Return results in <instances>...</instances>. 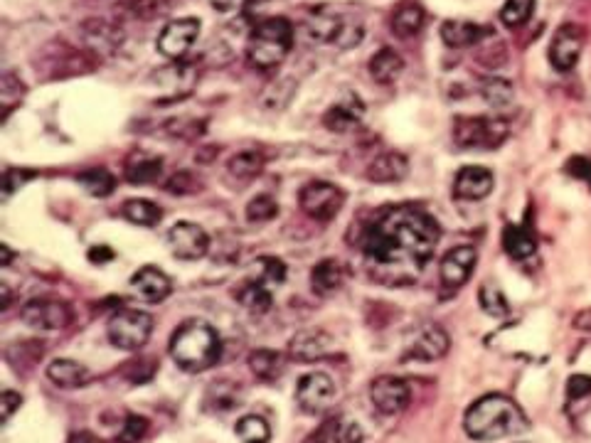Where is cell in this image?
Instances as JSON below:
<instances>
[{
  "label": "cell",
  "instance_id": "49",
  "mask_svg": "<svg viewBox=\"0 0 591 443\" xmlns=\"http://www.w3.org/2000/svg\"><path fill=\"white\" fill-rule=\"evenodd\" d=\"M0 407H3L0 416H3V424H5V421L13 419V414L23 407V397H20L18 392H13V389H5L3 397H0Z\"/></svg>",
  "mask_w": 591,
  "mask_h": 443
},
{
  "label": "cell",
  "instance_id": "18",
  "mask_svg": "<svg viewBox=\"0 0 591 443\" xmlns=\"http://www.w3.org/2000/svg\"><path fill=\"white\" fill-rule=\"evenodd\" d=\"M478 254L473 247H456L441 259V281L446 288H459L471 279Z\"/></svg>",
  "mask_w": 591,
  "mask_h": 443
},
{
  "label": "cell",
  "instance_id": "13",
  "mask_svg": "<svg viewBox=\"0 0 591 443\" xmlns=\"http://www.w3.org/2000/svg\"><path fill=\"white\" fill-rule=\"evenodd\" d=\"M197 35H200V20L195 18L173 20V23L165 25L161 35H158L156 40L158 52H161L163 57H170V60H180V57L195 45Z\"/></svg>",
  "mask_w": 591,
  "mask_h": 443
},
{
  "label": "cell",
  "instance_id": "52",
  "mask_svg": "<svg viewBox=\"0 0 591 443\" xmlns=\"http://www.w3.org/2000/svg\"><path fill=\"white\" fill-rule=\"evenodd\" d=\"M242 5V0H212V8L220 10V13H230V10L239 8Z\"/></svg>",
  "mask_w": 591,
  "mask_h": 443
},
{
  "label": "cell",
  "instance_id": "6",
  "mask_svg": "<svg viewBox=\"0 0 591 443\" xmlns=\"http://www.w3.org/2000/svg\"><path fill=\"white\" fill-rule=\"evenodd\" d=\"M106 333H109L111 345H116L119 350H138L148 343L153 333V318L143 311H133V308H126V311L114 313L106 325Z\"/></svg>",
  "mask_w": 591,
  "mask_h": 443
},
{
  "label": "cell",
  "instance_id": "25",
  "mask_svg": "<svg viewBox=\"0 0 591 443\" xmlns=\"http://www.w3.org/2000/svg\"><path fill=\"white\" fill-rule=\"evenodd\" d=\"M311 443H362V429L348 416H333L323 421Z\"/></svg>",
  "mask_w": 591,
  "mask_h": 443
},
{
  "label": "cell",
  "instance_id": "54",
  "mask_svg": "<svg viewBox=\"0 0 591 443\" xmlns=\"http://www.w3.org/2000/svg\"><path fill=\"white\" fill-rule=\"evenodd\" d=\"M69 443H99V441L94 439L92 434H87V431H82V434H72V439H69Z\"/></svg>",
  "mask_w": 591,
  "mask_h": 443
},
{
  "label": "cell",
  "instance_id": "46",
  "mask_svg": "<svg viewBox=\"0 0 591 443\" xmlns=\"http://www.w3.org/2000/svg\"><path fill=\"white\" fill-rule=\"evenodd\" d=\"M146 434H148V421L143 419V416L131 414L129 419L124 421V429H121L119 441L121 443H138Z\"/></svg>",
  "mask_w": 591,
  "mask_h": 443
},
{
  "label": "cell",
  "instance_id": "38",
  "mask_svg": "<svg viewBox=\"0 0 591 443\" xmlns=\"http://www.w3.org/2000/svg\"><path fill=\"white\" fill-rule=\"evenodd\" d=\"M535 13V0H505L503 10H500V20L508 28H523L527 20Z\"/></svg>",
  "mask_w": 591,
  "mask_h": 443
},
{
  "label": "cell",
  "instance_id": "9",
  "mask_svg": "<svg viewBox=\"0 0 591 443\" xmlns=\"http://www.w3.org/2000/svg\"><path fill=\"white\" fill-rule=\"evenodd\" d=\"M343 202H345L343 190L335 188V185L330 183H323V180L306 185V188L301 190L303 215L311 217V220L316 222L333 220V217L343 210Z\"/></svg>",
  "mask_w": 591,
  "mask_h": 443
},
{
  "label": "cell",
  "instance_id": "23",
  "mask_svg": "<svg viewBox=\"0 0 591 443\" xmlns=\"http://www.w3.org/2000/svg\"><path fill=\"white\" fill-rule=\"evenodd\" d=\"M124 175L131 185H151L158 183L163 175V158L151 156L146 151H136L126 158Z\"/></svg>",
  "mask_w": 591,
  "mask_h": 443
},
{
  "label": "cell",
  "instance_id": "51",
  "mask_svg": "<svg viewBox=\"0 0 591 443\" xmlns=\"http://www.w3.org/2000/svg\"><path fill=\"white\" fill-rule=\"evenodd\" d=\"M114 259V252H111L109 247H94L89 249V261H94V264H106V261Z\"/></svg>",
  "mask_w": 591,
  "mask_h": 443
},
{
  "label": "cell",
  "instance_id": "32",
  "mask_svg": "<svg viewBox=\"0 0 591 443\" xmlns=\"http://www.w3.org/2000/svg\"><path fill=\"white\" fill-rule=\"evenodd\" d=\"M227 170H230L232 178L247 183V180H254L264 170V156L259 151H242L232 156L230 163H227Z\"/></svg>",
  "mask_w": 591,
  "mask_h": 443
},
{
  "label": "cell",
  "instance_id": "45",
  "mask_svg": "<svg viewBox=\"0 0 591 443\" xmlns=\"http://www.w3.org/2000/svg\"><path fill=\"white\" fill-rule=\"evenodd\" d=\"M23 94H25L23 82H20V79L15 77V74L5 72L3 79H0V101H3L5 109H10L13 104H18L20 96H23Z\"/></svg>",
  "mask_w": 591,
  "mask_h": 443
},
{
  "label": "cell",
  "instance_id": "36",
  "mask_svg": "<svg viewBox=\"0 0 591 443\" xmlns=\"http://www.w3.org/2000/svg\"><path fill=\"white\" fill-rule=\"evenodd\" d=\"M237 436L242 439V443H269L271 426L257 414L242 416L237 421Z\"/></svg>",
  "mask_w": 591,
  "mask_h": 443
},
{
  "label": "cell",
  "instance_id": "50",
  "mask_svg": "<svg viewBox=\"0 0 591 443\" xmlns=\"http://www.w3.org/2000/svg\"><path fill=\"white\" fill-rule=\"evenodd\" d=\"M567 173H572L574 178L587 180L591 185V160L589 158H572L567 165Z\"/></svg>",
  "mask_w": 591,
  "mask_h": 443
},
{
  "label": "cell",
  "instance_id": "11",
  "mask_svg": "<svg viewBox=\"0 0 591 443\" xmlns=\"http://www.w3.org/2000/svg\"><path fill=\"white\" fill-rule=\"evenodd\" d=\"M335 384L326 372L303 375L296 387V402L306 414H323L333 404Z\"/></svg>",
  "mask_w": 591,
  "mask_h": 443
},
{
  "label": "cell",
  "instance_id": "15",
  "mask_svg": "<svg viewBox=\"0 0 591 443\" xmlns=\"http://www.w3.org/2000/svg\"><path fill=\"white\" fill-rule=\"evenodd\" d=\"M82 37H84V50L92 52L97 60L99 57L111 55V52L119 50L121 40H124L119 25L106 23V20H87V23L82 25Z\"/></svg>",
  "mask_w": 591,
  "mask_h": 443
},
{
  "label": "cell",
  "instance_id": "29",
  "mask_svg": "<svg viewBox=\"0 0 591 443\" xmlns=\"http://www.w3.org/2000/svg\"><path fill=\"white\" fill-rule=\"evenodd\" d=\"M503 247L505 252H508V256H513V259L518 261L530 259L537 249L535 234H532V229L527 227V224H508L503 232Z\"/></svg>",
  "mask_w": 591,
  "mask_h": 443
},
{
  "label": "cell",
  "instance_id": "22",
  "mask_svg": "<svg viewBox=\"0 0 591 443\" xmlns=\"http://www.w3.org/2000/svg\"><path fill=\"white\" fill-rule=\"evenodd\" d=\"M133 288L146 298L148 303H163L165 298L173 293V281L165 271L156 269V266H143L136 276H133Z\"/></svg>",
  "mask_w": 591,
  "mask_h": 443
},
{
  "label": "cell",
  "instance_id": "8",
  "mask_svg": "<svg viewBox=\"0 0 591 443\" xmlns=\"http://www.w3.org/2000/svg\"><path fill=\"white\" fill-rule=\"evenodd\" d=\"M20 316L35 330H62L74 320V311L60 298H33L20 308Z\"/></svg>",
  "mask_w": 591,
  "mask_h": 443
},
{
  "label": "cell",
  "instance_id": "55",
  "mask_svg": "<svg viewBox=\"0 0 591 443\" xmlns=\"http://www.w3.org/2000/svg\"><path fill=\"white\" fill-rule=\"evenodd\" d=\"M0 254H3V261H0V264L8 266V264H10V259H13V254H10L8 244H0Z\"/></svg>",
  "mask_w": 591,
  "mask_h": 443
},
{
  "label": "cell",
  "instance_id": "43",
  "mask_svg": "<svg viewBox=\"0 0 591 443\" xmlns=\"http://www.w3.org/2000/svg\"><path fill=\"white\" fill-rule=\"evenodd\" d=\"M207 399L215 409H232L239 404V389L230 382L212 384L210 392H207Z\"/></svg>",
  "mask_w": 591,
  "mask_h": 443
},
{
  "label": "cell",
  "instance_id": "40",
  "mask_svg": "<svg viewBox=\"0 0 591 443\" xmlns=\"http://www.w3.org/2000/svg\"><path fill=\"white\" fill-rule=\"evenodd\" d=\"M294 94H296L294 79H281V82H274L262 94V106L264 109H284Z\"/></svg>",
  "mask_w": 591,
  "mask_h": 443
},
{
  "label": "cell",
  "instance_id": "30",
  "mask_svg": "<svg viewBox=\"0 0 591 443\" xmlns=\"http://www.w3.org/2000/svg\"><path fill=\"white\" fill-rule=\"evenodd\" d=\"M424 25V8L419 3H404L399 5L397 13L392 15V32L402 40L419 35Z\"/></svg>",
  "mask_w": 591,
  "mask_h": 443
},
{
  "label": "cell",
  "instance_id": "31",
  "mask_svg": "<svg viewBox=\"0 0 591 443\" xmlns=\"http://www.w3.org/2000/svg\"><path fill=\"white\" fill-rule=\"evenodd\" d=\"M249 367H252L254 375L264 382H274L276 377L284 375V357L276 350H257L249 355Z\"/></svg>",
  "mask_w": 591,
  "mask_h": 443
},
{
  "label": "cell",
  "instance_id": "3",
  "mask_svg": "<svg viewBox=\"0 0 591 443\" xmlns=\"http://www.w3.org/2000/svg\"><path fill=\"white\" fill-rule=\"evenodd\" d=\"M170 355L175 365L188 372H205L220 360L222 343L212 325L200 320H188L180 325L170 340Z\"/></svg>",
  "mask_w": 591,
  "mask_h": 443
},
{
  "label": "cell",
  "instance_id": "56",
  "mask_svg": "<svg viewBox=\"0 0 591 443\" xmlns=\"http://www.w3.org/2000/svg\"><path fill=\"white\" fill-rule=\"evenodd\" d=\"M0 293H3V311H5V308L10 306V291H8V286L0 284Z\"/></svg>",
  "mask_w": 591,
  "mask_h": 443
},
{
  "label": "cell",
  "instance_id": "39",
  "mask_svg": "<svg viewBox=\"0 0 591 443\" xmlns=\"http://www.w3.org/2000/svg\"><path fill=\"white\" fill-rule=\"evenodd\" d=\"M478 298H481V308L488 313V316L505 318L510 313V306H508V301H505L503 291H500V288L495 284H483Z\"/></svg>",
  "mask_w": 591,
  "mask_h": 443
},
{
  "label": "cell",
  "instance_id": "47",
  "mask_svg": "<svg viewBox=\"0 0 591 443\" xmlns=\"http://www.w3.org/2000/svg\"><path fill=\"white\" fill-rule=\"evenodd\" d=\"M259 266H262L264 279L269 281V284L279 286L286 281V266L281 259H274V256H264V259H259Z\"/></svg>",
  "mask_w": 591,
  "mask_h": 443
},
{
  "label": "cell",
  "instance_id": "5",
  "mask_svg": "<svg viewBox=\"0 0 591 443\" xmlns=\"http://www.w3.org/2000/svg\"><path fill=\"white\" fill-rule=\"evenodd\" d=\"M510 136V128L503 119L493 116H459L454 121V141L459 148L468 151H493L503 146Z\"/></svg>",
  "mask_w": 591,
  "mask_h": 443
},
{
  "label": "cell",
  "instance_id": "27",
  "mask_svg": "<svg viewBox=\"0 0 591 443\" xmlns=\"http://www.w3.org/2000/svg\"><path fill=\"white\" fill-rule=\"evenodd\" d=\"M345 281V269L338 259H323L313 266L311 286L318 296H330L338 291Z\"/></svg>",
  "mask_w": 591,
  "mask_h": 443
},
{
  "label": "cell",
  "instance_id": "53",
  "mask_svg": "<svg viewBox=\"0 0 591 443\" xmlns=\"http://www.w3.org/2000/svg\"><path fill=\"white\" fill-rule=\"evenodd\" d=\"M574 325H577L579 330H591V311L579 313L577 320H574Z\"/></svg>",
  "mask_w": 591,
  "mask_h": 443
},
{
  "label": "cell",
  "instance_id": "10",
  "mask_svg": "<svg viewBox=\"0 0 591 443\" xmlns=\"http://www.w3.org/2000/svg\"><path fill=\"white\" fill-rule=\"evenodd\" d=\"M584 42H587V32L579 25L567 23L562 25L552 37L550 45V62L557 72H572L577 67L579 57H582Z\"/></svg>",
  "mask_w": 591,
  "mask_h": 443
},
{
  "label": "cell",
  "instance_id": "16",
  "mask_svg": "<svg viewBox=\"0 0 591 443\" xmlns=\"http://www.w3.org/2000/svg\"><path fill=\"white\" fill-rule=\"evenodd\" d=\"M362 119H365V104L358 94H348L326 111L323 126L333 133H350L362 126Z\"/></svg>",
  "mask_w": 591,
  "mask_h": 443
},
{
  "label": "cell",
  "instance_id": "21",
  "mask_svg": "<svg viewBox=\"0 0 591 443\" xmlns=\"http://www.w3.org/2000/svg\"><path fill=\"white\" fill-rule=\"evenodd\" d=\"M407 173H409L407 158L397 151L382 153V156H377L370 165H367V180L377 185L399 183V180L407 178Z\"/></svg>",
  "mask_w": 591,
  "mask_h": 443
},
{
  "label": "cell",
  "instance_id": "44",
  "mask_svg": "<svg viewBox=\"0 0 591 443\" xmlns=\"http://www.w3.org/2000/svg\"><path fill=\"white\" fill-rule=\"evenodd\" d=\"M165 190L170 195H193V192L200 190V180L193 173H188V170H180V173L170 175L168 183H165Z\"/></svg>",
  "mask_w": 591,
  "mask_h": 443
},
{
  "label": "cell",
  "instance_id": "26",
  "mask_svg": "<svg viewBox=\"0 0 591 443\" xmlns=\"http://www.w3.org/2000/svg\"><path fill=\"white\" fill-rule=\"evenodd\" d=\"M402 72L404 60L397 50H392V47H380V50L370 57V77L375 79L377 84H382V87L397 82Z\"/></svg>",
  "mask_w": 591,
  "mask_h": 443
},
{
  "label": "cell",
  "instance_id": "42",
  "mask_svg": "<svg viewBox=\"0 0 591 443\" xmlns=\"http://www.w3.org/2000/svg\"><path fill=\"white\" fill-rule=\"evenodd\" d=\"M279 215V205L271 195H257L247 205V220L249 222H269Z\"/></svg>",
  "mask_w": 591,
  "mask_h": 443
},
{
  "label": "cell",
  "instance_id": "14",
  "mask_svg": "<svg viewBox=\"0 0 591 443\" xmlns=\"http://www.w3.org/2000/svg\"><path fill=\"white\" fill-rule=\"evenodd\" d=\"M170 252L183 261H197L207 254L210 249V237L202 227L193 222H178L168 232Z\"/></svg>",
  "mask_w": 591,
  "mask_h": 443
},
{
  "label": "cell",
  "instance_id": "20",
  "mask_svg": "<svg viewBox=\"0 0 591 443\" xmlns=\"http://www.w3.org/2000/svg\"><path fill=\"white\" fill-rule=\"evenodd\" d=\"M495 178L488 168H481V165H468V168H461L459 175L454 180V195L459 200H483L493 192Z\"/></svg>",
  "mask_w": 591,
  "mask_h": 443
},
{
  "label": "cell",
  "instance_id": "41",
  "mask_svg": "<svg viewBox=\"0 0 591 443\" xmlns=\"http://www.w3.org/2000/svg\"><path fill=\"white\" fill-rule=\"evenodd\" d=\"M481 96L488 101V104L495 106V109H503L513 101V87L505 79H486L481 84Z\"/></svg>",
  "mask_w": 591,
  "mask_h": 443
},
{
  "label": "cell",
  "instance_id": "34",
  "mask_svg": "<svg viewBox=\"0 0 591 443\" xmlns=\"http://www.w3.org/2000/svg\"><path fill=\"white\" fill-rule=\"evenodd\" d=\"M124 217L138 227H156L161 222L163 210L151 200H129L124 205Z\"/></svg>",
  "mask_w": 591,
  "mask_h": 443
},
{
  "label": "cell",
  "instance_id": "37",
  "mask_svg": "<svg viewBox=\"0 0 591 443\" xmlns=\"http://www.w3.org/2000/svg\"><path fill=\"white\" fill-rule=\"evenodd\" d=\"M79 183H82V188L87 190L89 195H94V197L111 195V192H114V188H116L114 175H111L109 170H104V168L87 170V173L79 175Z\"/></svg>",
  "mask_w": 591,
  "mask_h": 443
},
{
  "label": "cell",
  "instance_id": "28",
  "mask_svg": "<svg viewBox=\"0 0 591 443\" xmlns=\"http://www.w3.org/2000/svg\"><path fill=\"white\" fill-rule=\"evenodd\" d=\"M47 377H50V382L60 389H77L92 380L87 367L79 365V362L74 360H55L47 367Z\"/></svg>",
  "mask_w": 591,
  "mask_h": 443
},
{
  "label": "cell",
  "instance_id": "24",
  "mask_svg": "<svg viewBox=\"0 0 591 443\" xmlns=\"http://www.w3.org/2000/svg\"><path fill=\"white\" fill-rule=\"evenodd\" d=\"M488 32L491 30L473 23V20H446L441 25V40H444V45L454 47V50H463V47L478 45Z\"/></svg>",
  "mask_w": 591,
  "mask_h": 443
},
{
  "label": "cell",
  "instance_id": "17",
  "mask_svg": "<svg viewBox=\"0 0 591 443\" xmlns=\"http://www.w3.org/2000/svg\"><path fill=\"white\" fill-rule=\"evenodd\" d=\"M449 348H451L449 333H446L444 328H439V325H427V328L417 335L412 348L404 352V360L436 362L449 352Z\"/></svg>",
  "mask_w": 591,
  "mask_h": 443
},
{
  "label": "cell",
  "instance_id": "35",
  "mask_svg": "<svg viewBox=\"0 0 591 443\" xmlns=\"http://www.w3.org/2000/svg\"><path fill=\"white\" fill-rule=\"evenodd\" d=\"M170 3H173V0H124V3H121V13L138 20H153L168 13V10L173 8Z\"/></svg>",
  "mask_w": 591,
  "mask_h": 443
},
{
  "label": "cell",
  "instance_id": "4",
  "mask_svg": "<svg viewBox=\"0 0 591 443\" xmlns=\"http://www.w3.org/2000/svg\"><path fill=\"white\" fill-rule=\"evenodd\" d=\"M291 47H294V25L276 15V18H266L254 25L252 35H249L247 57L252 67L274 69L286 60Z\"/></svg>",
  "mask_w": 591,
  "mask_h": 443
},
{
  "label": "cell",
  "instance_id": "19",
  "mask_svg": "<svg viewBox=\"0 0 591 443\" xmlns=\"http://www.w3.org/2000/svg\"><path fill=\"white\" fill-rule=\"evenodd\" d=\"M330 352V335L321 328L296 333L289 343V357L294 362H318Z\"/></svg>",
  "mask_w": 591,
  "mask_h": 443
},
{
  "label": "cell",
  "instance_id": "2",
  "mask_svg": "<svg viewBox=\"0 0 591 443\" xmlns=\"http://www.w3.org/2000/svg\"><path fill=\"white\" fill-rule=\"evenodd\" d=\"M463 429L476 441H500L518 436L527 429L523 409L503 394H488L468 407L463 416Z\"/></svg>",
  "mask_w": 591,
  "mask_h": 443
},
{
  "label": "cell",
  "instance_id": "7",
  "mask_svg": "<svg viewBox=\"0 0 591 443\" xmlns=\"http://www.w3.org/2000/svg\"><path fill=\"white\" fill-rule=\"evenodd\" d=\"M308 37L318 45H340V47H353L362 40V25L350 23L343 15L330 13V10H321V13L313 15L306 25Z\"/></svg>",
  "mask_w": 591,
  "mask_h": 443
},
{
  "label": "cell",
  "instance_id": "33",
  "mask_svg": "<svg viewBox=\"0 0 591 443\" xmlns=\"http://www.w3.org/2000/svg\"><path fill=\"white\" fill-rule=\"evenodd\" d=\"M237 301L242 303L247 311L257 313V316H262V313H266L271 308V293L269 288H266L262 281H252V284H244L242 288L237 291Z\"/></svg>",
  "mask_w": 591,
  "mask_h": 443
},
{
  "label": "cell",
  "instance_id": "12",
  "mask_svg": "<svg viewBox=\"0 0 591 443\" xmlns=\"http://www.w3.org/2000/svg\"><path fill=\"white\" fill-rule=\"evenodd\" d=\"M370 399L372 407L380 414L394 416L409 407L412 402V389L404 380L399 377H377L375 382L370 384Z\"/></svg>",
  "mask_w": 591,
  "mask_h": 443
},
{
  "label": "cell",
  "instance_id": "48",
  "mask_svg": "<svg viewBox=\"0 0 591 443\" xmlns=\"http://www.w3.org/2000/svg\"><path fill=\"white\" fill-rule=\"evenodd\" d=\"M591 394V377L587 375H572L567 382V397L569 402H579V399H587Z\"/></svg>",
  "mask_w": 591,
  "mask_h": 443
},
{
  "label": "cell",
  "instance_id": "1",
  "mask_svg": "<svg viewBox=\"0 0 591 443\" xmlns=\"http://www.w3.org/2000/svg\"><path fill=\"white\" fill-rule=\"evenodd\" d=\"M439 237V224L427 212L417 207H394V210L382 212L367 227L362 247H365L367 259L375 264L417 274L434 256Z\"/></svg>",
  "mask_w": 591,
  "mask_h": 443
}]
</instances>
